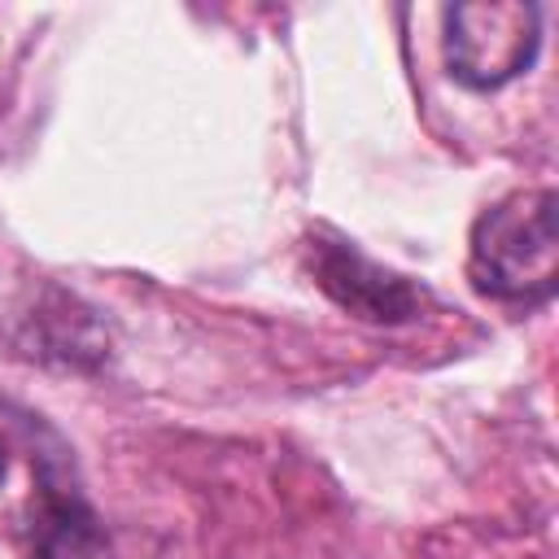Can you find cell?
<instances>
[{
  "label": "cell",
  "mask_w": 559,
  "mask_h": 559,
  "mask_svg": "<svg viewBox=\"0 0 559 559\" xmlns=\"http://www.w3.org/2000/svg\"><path fill=\"white\" fill-rule=\"evenodd\" d=\"M542 44V13L524 0L445 9V66L463 87L489 92L524 74Z\"/></svg>",
  "instance_id": "2"
},
{
  "label": "cell",
  "mask_w": 559,
  "mask_h": 559,
  "mask_svg": "<svg viewBox=\"0 0 559 559\" xmlns=\"http://www.w3.org/2000/svg\"><path fill=\"white\" fill-rule=\"evenodd\" d=\"M4 472H9V454H4V441H0V480H4Z\"/></svg>",
  "instance_id": "5"
},
{
  "label": "cell",
  "mask_w": 559,
  "mask_h": 559,
  "mask_svg": "<svg viewBox=\"0 0 559 559\" xmlns=\"http://www.w3.org/2000/svg\"><path fill=\"white\" fill-rule=\"evenodd\" d=\"M310 271L319 280V288L349 310L354 319L367 323H406L419 314L424 306V288L411 284L397 271H384L380 262L362 258L349 240H310Z\"/></svg>",
  "instance_id": "3"
},
{
  "label": "cell",
  "mask_w": 559,
  "mask_h": 559,
  "mask_svg": "<svg viewBox=\"0 0 559 559\" xmlns=\"http://www.w3.org/2000/svg\"><path fill=\"white\" fill-rule=\"evenodd\" d=\"M26 559H114L109 537L61 463L39 454V476L26 520Z\"/></svg>",
  "instance_id": "4"
},
{
  "label": "cell",
  "mask_w": 559,
  "mask_h": 559,
  "mask_svg": "<svg viewBox=\"0 0 559 559\" xmlns=\"http://www.w3.org/2000/svg\"><path fill=\"white\" fill-rule=\"evenodd\" d=\"M555 192L524 188L489 205L472 227L467 275L476 293L507 306H542L559 284V223Z\"/></svg>",
  "instance_id": "1"
}]
</instances>
